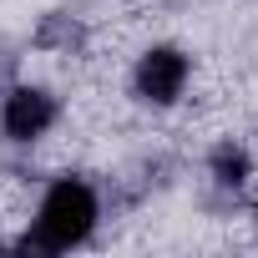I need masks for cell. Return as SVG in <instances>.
I'll list each match as a JSON object with an SVG mask.
<instances>
[{"label": "cell", "mask_w": 258, "mask_h": 258, "mask_svg": "<svg viewBox=\"0 0 258 258\" xmlns=\"http://www.w3.org/2000/svg\"><path fill=\"white\" fill-rule=\"evenodd\" d=\"M187 76H192V66H187V56L177 46H152V51H142V61L132 71V91L147 106H172L182 96Z\"/></svg>", "instance_id": "3"}, {"label": "cell", "mask_w": 258, "mask_h": 258, "mask_svg": "<svg viewBox=\"0 0 258 258\" xmlns=\"http://www.w3.org/2000/svg\"><path fill=\"white\" fill-rule=\"evenodd\" d=\"M248 172H253L248 147H238V142H218V147L208 152V177H213L223 192H238V187L248 182Z\"/></svg>", "instance_id": "4"}, {"label": "cell", "mask_w": 258, "mask_h": 258, "mask_svg": "<svg viewBox=\"0 0 258 258\" xmlns=\"http://www.w3.org/2000/svg\"><path fill=\"white\" fill-rule=\"evenodd\" d=\"M96 218H101L96 187L86 177H56L46 187V198H41V208H36L21 248L26 253H71V248H81L91 238Z\"/></svg>", "instance_id": "1"}, {"label": "cell", "mask_w": 258, "mask_h": 258, "mask_svg": "<svg viewBox=\"0 0 258 258\" xmlns=\"http://www.w3.org/2000/svg\"><path fill=\"white\" fill-rule=\"evenodd\" d=\"M61 116V101L46 86H11L0 101V132L11 142H41Z\"/></svg>", "instance_id": "2"}, {"label": "cell", "mask_w": 258, "mask_h": 258, "mask_svg": "<svg viewBox=\"0 0 258 258\" xmlns=\"http://www.w3.org/2000/svg\"><path fill=\"white\" fill-rule=\"evenodd\" d=\"M81 41H86L81 21H76V16H61V11H56V16H46V21H41V31H36V46H41V51H76Z\"/></svg>", "instance_id": "5"}]
</instances>
